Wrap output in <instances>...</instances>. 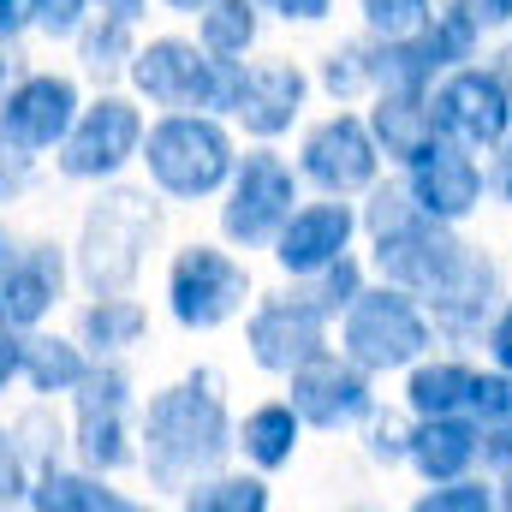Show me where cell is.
<instances>
[{"label":"cell","instance_id":"cell-1","mask_svg":"<svg viewBox=\"0 0 512 512\" xmlns=\"http://www.w3.org/2000/svg\"><path fill=\"white\" fill-rule=\"evenodd\" d=\"M137 465L149 471L155 489H191L197 477L221 471V459L239 447V429L227 417V399H221V382L209 370H197L191 382L161 387L143 417H137Z\"/></svg>","mask_w":512,"mask_h":512},{"label":"cell","instance_id":"cell-2","mask_svg":"<svg viewBox=\"0 0 512 512\" xmlns=\"http://www.w3.org/2000/svg\"><path fill=\"white\" fill-rule=\"evenodd\" d=\"M161 239V209L149 191H108L90 203L84 233H78V280L102 292H131L143 262Z\"/></svg>","mask_w":512,"mask_h":512},{"label":"cell","instance_id":"cell-3","mask_svg":"<svg viewBox=\"0 0 512 512\" xmlns=\"http://www.w3.org/2000/svg\"><path fill=\"white\" fill-rule=\"evenodd\" d=\"M137 161L149 167L155 191L161 197H179V203H197V197H215L239 155H233V137L221 131L215 114H167L143 131V149Z\"/></svg>","mask_w":512,"mask_h":512},{"label":"cell","instance_id":"cell-4","mask_svg":"<svg viewBox=\"0 0 512 512\" xmlns=\"http://www.w3.org/2000/svg\"><path fill=\"white\" fill-rule=\"evenodd\" d=\"M131 84L167 114H233L239 60H221L185 36H155L149 48L131 54Z\"/></svg>","mask_w":512,"mask_h":512},{"label":"cell","instance_id":"cell-5","mask_svg":"<svg viewBox=\"0 0 512 512\" xmlns=\"http://www.w3.org/2000/svg\"><path fill=\"white\" fill-rule=\"evenodd\" d=\"M346 358L364 364V370H405L429 352V316L411 304L405 286L387 280L382 292H358L346 304Z\"/></svg>","mask_w":512,"mask_h":512},{"label":"cell","instance_id":"cell-6","mask_svg":"<svg viewBox=\"0 0 512 512\" xmlns=\"http://www.w3.org/2000/svg\"><path fill=\"white\" fill-rule=\"evenodd\" d=\"M251 274L221 245H185L167 268V310L179 328H221L245 310Z\"/></svg>","mask_w":512,"mask_h":512},{"label":"cell","instance_id":"cell-7","mask_svg":"<svg viewBox=\"0 0 512 512\" xmlns=\"http://www.w3.org/2000/svg\"><path fill=\"white\" fill-rule=\"evenodd\" d=\"M292 203H298V173H292L274 149H251V155L233 167V179H227L221 233H227L233 245H245V251L274 245V233L286 227Z\"/></svg>","mask_w":512,"mask_h":512},{"label":"cell","instance_id":"cell-8","mask_svg":"<svg viewBox=\"0 0 512 512\" xmlns=\"http://www.w3.org/2000/svg\"><path fill=\"white\" fill-rule=\"evenodd\" d=\"M78 417H72V447L90 471H120L137 459V435H131V376L114 358H96V370L84 376V387L72 393Z\"/></svg>","mask_w":512,"mask_h":512},{"label":"cell","instance_id":"cell-9","mask_svg":"<svg viewBox=\"0 0 512 512\" xmlns=\"http://www.w3.org/2000/svg\"><path fill=\"white\" fill-rule=\"evenodd\" d=\"M143 131L149 126L126 96H96L90 108H78L72 131L60 137V173L66 179H114L120 167L137 161Z\"/></svg>","mask_w":512,"mask_h":512},{"label":"cell","instance_id":"cell-10","mask_svg":"<svg viewBox=\"0 0 512 512\" xmlns=\"http://www.w3.org/2000/svg\"><path fill=\"white\" fill-rule=\"evenodd\" d=\"M245 346L262 370L274 376H292L316 358H328V310L310 298V292H286V298H262L245 322Z\"/></svg>","mask_w":512,"mask_h":512},{"label":"cell","instance_id":"cell-11","mask_svg":"<svg viewBox=\"0 0 512 512\" xmlns=\"http://www.w3.org/2000/svg\"><path fill=\"white\" fill-rule=\"evenodd\" d=\"M429 108H435V126L447 131L453 143H465V149H495V143L512 137V96H507L501 72L465 66V72L441 78Z\"/></svg>","mask_w":512,"mask_h":512},{"label":"cell","instance_id":"cell-12","mask_svg":"<svg viewBox=\"0 0 512 512\" xmlns=\"http://www.w3.org/2000/svg\"><path fill=\"white\" fill-rule=\"evenodd\" d=\"M465 262H471V245H459V239L447 233V221H429V215H417L411 227L376 239V268H382V280L417 292V298H435Z\"/></svg>","mask_w":512,"mask_h":512},{"label":"cell","instance_id":"cell-13","mask_svg":"<svg viewBox=\"0 0 512 512\" xmlns=\"http://www.w3.org/2000/svg\"><path fill=\"white\" fill-rule=\"evenodd\" d=\"M78 108L84 102H78L72 78H60V72H24L18 84L0 90V131L18 149L42 155V149H60V137L78 120Z\"/></svg>","mask_w":512,"mask_h":512},{"label":"cell","instance_id":"cell-14","mask_svg":"<svg viewBox=\"0 0 512 512\" xmlns=\"http://www.w3.org/2000/svg\"><path fill=\"white\" fill-rule=\"evenodd\" d=\"M376 167H382V143H376V131L364 126L358 114L322 120V126L304 137V155H298V173H304L310 185H322L328 197L364 191V185L376 179Z\"/></svg>","mask_w":512,"mask_h":512},{"label":"cell","instance_id":"cell-15","mask_svg":"<svg viewBox=\"0 0 512 512\" xmlns=\"http://www.w3.org/2000/svg\"><path fill=\"white\" fill-rule=\"evenodd\" d=\"M66 298V256L60 245H6L0 251V322L30 334Z\"/></svg>","mask_w":512,"mask_h":512},{"label":"cell","instance_id":"cell-16","mask_svg":"<svg viewBox=\"0 0 512 512\" xmlns=\"http://www.w3.org/2000/svg\"><path fill=\"white\" fill-rule=\"evenodd\" d=\"M292 382V411L316 429H346V423H364L376 411V393H370V370L364 364H340V358H316L304 370L286 376Z\"/></svg>","mask_w":512,"mask_h":512},{"label":"cell","instance_id":"cell-17","mask_svg":"<svg viewBox=\"0 0 512 512\" xmlns=\"http://www.w3.org/2000/svg\"><path fill=\"white\" fill-rule=\"evenodd\" d=\"M352 233H358V215L346 203H334V197L328 203H304L274 233V262L286 274H298V280H316L328 262H340L352 251Z\"/></svg>","mask_w":512,"mask_h":512},{"label":"cell","instance_id":"cell-18","mask_svg":"<svg viewBox=\"0 0 512 512\" xmlns=\"http://www.w3.org/2000/svg\"><path fill=\"white\" fill-rule=\"evenodd\" d=\"M411 197L429 221H465L483 197V167L459 149V143H435L429 155L411 161Z\"/></svg>","mask_w":512,"mask_h":512},{"label":"cell","instance_id":"cell-19","mask_svg":"<svg viewBox=\"0 0 512 512\" xmlns=\"http://www.w3.org/2000/svg\"><path fill=\"white\" fill-rule=\"evenodd\" d=\"M304 72L274 60V66H239V90H233V120L251 137H280L292 131L298 108H304Z\"/></svg>","mask_w":512,"mask_h":512},{"label":"cell","instance_id":"cell-20","mask_svg":"<svg viewBox=\"0 0 512 512\" xmlns=\"http://www.w3.org/2000/svg\"><path fill=\"white\" fill-rule=\"evenodd\" d=\"M370 131H376V143H382L387 161H405V167H411L417 155H429V149L441 143L435 108H429V96H423L417 84H387L382 96H376Z\"/></svg>","mask_w":512,"mask_h":512},{"label":"cell","instance_id":"cell-21","mask_svg":"<svg viewBox=\"0 0 512 512\" xmlns=\"http://www.w3.org/2000/svg\"><path fill=\"white\" fill-rule=\"evenodd\" d=\"M483 447V429L465 423L459 411H441V417H423L411 429V465L429 477V483H447V477H465L471 459Z\"/></svg>","mask_w":512,"mask_h":512},{"label":"cell","instance_id":"cell-22","mask_svg":"<svg viewBox=\"0 0 512 512\" xmlns=\"http://www.w3.org/2000/svg\"><path fill=\"white\" fill-rule=\"evenodd\" d=\"M495 304H501V268L483 251H471V262L429 298V310H435V322H441L447 334H477Z\"/></svg>","mask_w":512,"mask_h":512},{"label":"cell","instance_id":"cell-23","mask_svg":"<svg viewBox=\"0 0 512 512\" xmlns=\"http://www.w3.org/2000/svg\"><path fill=\"white\" fill-rule=\"evenodd\" d=\"M90 370L96 364H90L84 340H60V334H36V328L24 334V382H30V393H42V399L78 393Z\"/></svg>","mask_w":512,"mask_h":512},{"label":"cell","instance_id":"cell-24","mask_svg":"<svg viewBox=\"0 0 512 512\" xmlns=\"http://www.w3.org/2000/svg\"><path fill=\"white\" fill-rule=\"evenodd\" d=\"M24 507H42V512H126L131 501L120 489H108L102 483V471H60V465H48V471H36L30 477V501Z\"/></svg>","mask_w":512,"mask_h":512},{"label":"cell","instance_id":"cell-25","mask_svg":"<svg viewBox=\"0 0 512 512\" xmlns=\"http://www.w3.org/2000/svg\"><path fill=\"white\" fill-rule=\"evenodd\" d=\"M143 328H149V316H143V304L126 298V292H102L78 316V340L90 346V358H120V352H131L143 340Z\"/></svg>","mask_w":512,"mask_h":512},{"label":"cell","instance_id":"cell-26","mask_svg":"<svg viewBox=\"0 0 512 512\" xmlns=\"http://www.w3.org/2000/svg\"><path fill=\"white\" fill-rule=\"evenodd\" d=\"M298 429H304V417L292 411V399L286 405H256L251 417L239 423V453L251 459L256 471H280L298 453Z\"/></svg>","mask_w":512,"mask_h":512},{"label":"cell","instance_id":"cell-27","mask_svg":"<svg viewBox=\"0 0 512 512\" xmlns=\"http://www.w3.org/2000/svg\"><path fill=\"white\" fill-rule=\"evenodd\" d=\"M131 24H137V18L96 12V18L78 30V60H84V72H90V78H102V84H108L114 72H131V54H137Z\"/></svg>","mask_w":512,"mask_h":512},{"label":"cell","instance_id":"cell-28","mask_svg":"<svg viewBox=\"0 0 512 512\" xmlns=\"http://www.w3.org/2000/svg\"><path fill=\"white\" fill-rule=\"evenodd\" d=\"M465 387H471V370H465V364H453V358L423 364V358H417L405 399H411L417 417H441V411H465Z\"/></svg>","mask_w":512,"mask_h":512},{"label":"cell","instance_id":"cell-29","mask_svg":"<svg viewBox=\"0 0 512 512\" xmlns=\"http://www.w3.org/2000/svg\"><path fill=\"white\" fill-rule=\"evenodd\" d=\"M197 42L209 54H221V60H245L256 42V0H215V6H203Z\"/></svg>","mask_w":512,"mask_h":512},{"label":"cell","instance_id":"cell-30","mask_svg":"<svg viewBox=\"0 0 512 512\" xmlns=\"http://www.w3.org/2000/svg\"><path fill=\"white\" fill-rule=\"evenodd\" d=\"M179 501L191 512H262L268 507V483L262 477H221V471H209Z\"/></svg>","mask_w":512,"mask_h":512},{"label":"cell","instance_id":"cell-31","mask_svg":"<svg viewBox=\"0 0 512 512\" xmlns=\"http://www.w3.org/2000/svg\"><path fill=\"white\" fill-rule=\"evenodd\" d=\"M358 12H364L370 36L405 42V36H417V30L435 18V0H358Z\"/></svg>","mask_w":512,"mask_h":512},{"label":"cell","instance_id":"cell-32","mask_svg":"<svg viewBox=\"0 0 512 512\" xmlns=\"http://www.w3.org/2000/svg\"><path fill=\"white\" fill-rule=\"evenodd\" d=\"M465 411L477 429H495V423H512V376L507 370H471V387H465Z\"/></svg>","mask_w":512,"mask_h":512},{"label":"cell","instance_id":"cell-33","mask_svg":"<svg viewBox=\"0 0 512 512\" xmlns=\"http://www.w3.org/2000/svg\"><path fill=\"white\" fill-rule=\"evenodd\" d=\"M12 441H18V453L30 459V471H48V465H60V423L48 417V411H24L18 423H12Z\"/></svg>","mask_w":512,"mask_h":512},{"label":"cell","instance_id":"cell-34","mask_svg":"<svg viewBox=\"0 0 512 512\" xmlns=\"http://www.w3.org/2000/svg\"><path fill=\"white\" fill-rule=\"evenodd\" d=\"M423 512H483L495 507V483H471V477H447V483H435L423 501Z\"/></svg>","mask_w":512,"mask_h":512},{"label":"cell","instance_id":"cell-35","mask_svg":"<svg viewBox=\"0 0 512 512\" xmlns=\"http://www.w3.org/2000/svg\"><path fill=\"white\" fill-rule=\"evenodd\" d=\"M322 84L346 102V96H358L364 84H376L370 78V48H334L328 54V66H322Z\"/></svg>","mask_w":512,"mask_h":512},{"label":"cell","instance_id":"cell-36","mask_svg":"<svg viewBox=\"0 0 512 512\" xmlns=\"http://www.w3.org/2000/svg\"><path fill=\"white\" fill-rule=\"evenodd\" d=\"M358 292H364V274H358V262H352V256H340V262H328V268L316 274V292H310V298L334 316V310H346Z\"/></svg>","mask_w":512,"mask_h":512},{"label":"cell","instance_id":"cell-37","mask_svg":"<svg viewBox=\"0 0 512 512\" xmlns=\"http://www.w3.org/2000/svg\"><path fill=\"white\" fill-rule=\"evenodd\" d=\"M417 215H423V209H417L411 185H405V191H399V185H382V191L370 197V215H364V221H370V233L382 239V233H399V227H411Z\"/></svg>","mask_w":512,"mask_h":512},{"label":"cell","instance_id":"cell-38","mask_svg":"<svg viewBox=\"0 0 512 512\" xmlns=\"http://www.w3.org/2000/svg\"><path fill=\"white\" fill-rule=\"evenodd\" d=\"M30 24L42 30V36H78L84 24H90V0H30Z\"/></svg>","mask_w":512,"mask_h":512},{"label":"cell","instance_id":"cell-39","mask_svg":"<svg viewBox=\"0 0 512 512\" xmlns=\"http://www.w3.org/2000/svg\"><path fill=\"white\" fill-rule=\"evenodd\" d=\"M30 459L18 453V441H12V429H0V507H18V501H30Z\"/></svg>","mask_w":512,"mask_h":512},{"label":"cell","instance_id":"cell-40","mask_svg":"<svg viewBox=\"0 0 512 512\" xmlns=\"http://www.w3.org/2000/svg\"><path fill=\"white\" fill-rule=\"evenodd\" d=\"M30 179H36V155H30V149H18V143L0 131V203L24 197V191H30Z\"/></svg>","mask_w":512,"mask_h":512},{"label":"cell","instance_id":"cell-41","mask_svg":"<svg viewBox=\"0 0 512 512\" xmlns=\"http://www.w3.org/2000/svg\"><path fill=\"white\" fill-rule=\"evenodd\" d=\"M18 376H24V340H18V328L0 322V393L18 382Z\"/></svg>","mask_w":512,"mask_h":512},{"label":"cell","instance_id":"cell-42","mask_svg":"<svg viewBox=\"0 0 512 512\" xmlns=\"http://www.w3.org/2000/svg\"><path fill=\"white\" fill-rule=\"evenodd\" d=\"M370 453H376V459H411V435H405L399 423H376V429H370Z\"/></svg>","mask_w":512,"mask_h":512},{"label":"cell","instance_id":"cell-43","mask_svg":"<svg viewBox=\"0 0 512 512\" xmlns=\"http://www.w3.org/2000/svg\"><path fill=\"white\" fill-rule=\"evenodd\" d=\"M256 6H268V12H280V18H298V24H316V18L334 12V0H256Z\"/></svg>","mask_w":512,"mask_h":512},{"label":"cell","instance_id":"cell-44","mask_svg":"<svg viewBox=\"0 0 512 512\" xmlns=\"http://www.w3.org/2000/svg\"><path fill=\"white\" fill-rule=\"evenodd\" d=\"M489 352H495V364L512 376V304L495 316V328H489Z\"/></svg>","mask_w":512,"mask_h":512},{"label":"cell","instance_id":"cell-45","mask_svg":"<svg viewBox=\"0 0 512 512\" xmlns=\"http://www.w3.org/2000/svg\"><path fill=\"white\" fill-rule=\"evenodd\" d=\"M30 24V0H0V42H18Z\"/></svg>","mask_w":512,"mask_h":512},{"label":"cell","instance_id":"cell-46","mask_svg":"<svg viewBox=\"0 0 512 512\" xmlns=\"http://www.w3.org/2000/svg\"><path fill=\"white\" fill-rule=\"evenodd\" d=\"M477 6H483V18H489V24H507V18H512V0H477Z\"/></svg>","mask_w":512,"mask_h":512},{"label":"cell","instance_id":"cell-47","mask_svg":"<svg viewBox=\"0 0 512 512\" xmlns=\"http://www.w3.org/2000/svg\"><path fill=\"white\" fill-rule=\"evenodd\" d=\"M102 12H120V18H137V12H143V0H102Z\"/></svg>","mask_w":512,"mask_h":512},{"label":"cell","instance_id":"cell-48","mask_svg":"<svg viewBox=\"0 0 512 512\" xmlns=\"http://www.w3.org/2000/svg\"><path fill=\"white\" fill-rule=\"evenodd\" d=\"M173 12H203V6H215V0H167Z\"/></svg>","mask_w":512,"mask_h":512},{"label":"cell","instance_id":"cell-49","mask_svg":"<svg viewBox=\"0 0 512 512\" xmlns=\"http://www.w3.org/2000/svg\"><path fill=\"white\" fill-rule=\"evenodd\" d=\"M501 489H507V495H495V501H501V507H512V471H507V483H501Z\"/></svg>","mask_w":512,"mask_h":512},{"label":"cell","instance_id":"cell-50","mask_svg":"<svg viewBox=\"0 0 512 512\" xmlns=\"http://www.w3.org/2000/svg\"><path fill=\"white\" fill-rule=\"evenodd\" d=\"M501 185H507V203H512V161H507V179H501Z\"/></svg>","mask_w":512,"mask_h":512},{"label":"cell","instance_id":"cell-51","mask_svg":"<svg viewBox=\"0 0 512 512\" xmlns=\"http://www.w3.org/2000/svg\"><path fill=\"white\" fill-rule=\"evenodd\" d=\"M0 251H6V233H0Z\"/></svg>","mask_w":512,"mask_h":512}]
</instances>
